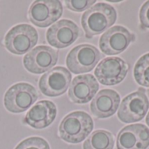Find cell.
Segmentation results:
<instances>
[{"instance_id": "1", "label": "cell", "mask_w": 149, "mask_h": 149, "mask_svg": "<svg viewBox=\"0 0 149 149\" xmlns=\"http://www.w3.org/2000/svg\"><path fill=\"white\" fill-rule=\"evenodd\" d=\"M116 20L117 11L115 8L106 3H99L84 12L81 18V25L86 37L91 39L107 32L114 25Z\"/></svg>"}, {"instance_id": "2", "label": "cell", "mask_w": 149, "mask_h": 149, "mask_svg": "<svg viewBox=\"0 0 149 149\" xmlns=\"http://www.w3.org/2000/svg\"><path fill=\"white\" fill-rule=\"evenodd\" d=\"M93 130V120L85 112H73L67 114L60 122L59 137L65 142L77 144L82 142Z\"/></svg>"}, {"instance_id": "3", "label": "cell", "mask_w": 149, "mask_h": 149, "mask_svg": "<svg viewBox=\"0 0 149 149\" xmlns=\"http://www.w3.org/2000/svg\"><path fill=\"white\" fill-rule=\"evenodd\" d=\"M37 30L28 24H19L12 27L4 37V46L11 54L21 55L29 53L38 43Z\"/></svg>"}, {"instance_id": "4", "label": "cell", "mask_w": 149, "mask_h": 149, "mask_svg": "<svg viewBox=\"0 0 149 149\" xmlns=\"http://www.w3.org/2000/svg\"><path fill=\"white\" fill-rule=\"evenodd\" d=\"M38 94L34 86L26 83H18L8 89L4 94L3 104L11 113H21L38 100Z\"/></svg>"}, {"instance_id": "5", "label": "cell", "mask_w": 149, "mask_h": 149, "mask_svg": "<svg viewBox=\"0 0 149 149\" xmlns=\"http://www.w3.org/2000/svg\"><path fill=\"white\" fill-rule=\"evenodd\" d=\"M101 59V54L93 45L81 44L72 48L66 56V66L73 74L92 71Z\"/></svg>"}, {"instance_id": "6", "label": "cell", "mask_w": 149, "mask_h": 149, "mask_svg": "<svg viewBox=\"0 0 149 149\" xmlns=\"http://www.w3.org/2000/svg\"><path fill=\"white\" fill-rule=\"evenodd\" d=\"M148 110L149 100L146 90L140 88L122 100L118 110V118L127 124L139 122L147 115Z\"/></svg>"}, {"instance_id": "7", "label": "cell", "mask_w": 149, "mask_h": 149, "mask_svg": "<svg viewBox=\"0 0 149 149\" xmlns=\"http://www.w3.org/2000/svg\"><path fill=\"white\" fill-rule=\"evenodd\" d=\"M136 36L121 25H114L105 32L100 39V47L107 55H116L124 52L135 41Z\"/></svg>"}, {"instance_id": "8", "label": "cell", "mask_w": 149, "mask_h": 149, "mask_svg": "<svg viewBox=\"0 0 149 149\" xmlns=\"http://www.w3.org/2000/svg\"><path fill=\"white\" fill-rule=\"evenodd\" d=\"M72 83L70 71L61 66L52 68L43 75L38 82L42 94L47 97H59L66 92Z\"/></svg>"}, {"instance_id": "9", "label": "cell", "mask_w": 149, "mask_h": 149, "mask_svg": "<svg viewBox=\"0 0 149 149\" xmlns=\"http://www.w3.org/2000/svg\"><path fill=\"white\" fill-rule=\"evenodd\" d=\"M63 13V6L58 0H38L28 11L30 21L38 27H47L55 23Z\"/></svg>"}, {"instance_id": "10", "label": "cell", "mask_w": 149, "mask_h": 149, "mask_svg": "<svg viewBox=\"0 0 149 149\" xmlns=\"http://www.w3.org/2000/svg\"><path fill=\"white\" fill-rule=\"evenodd\" d=\"M58 53L47 46H38L24 57L25 69L32 74H43L51 70L58 62Z\"/></svg>"}, {"instance_id": "11", "label": "cell", "mask_w": 149, "mask_h": 149, "mask_svg": "<svg viewBox=\"0 0 149 149\" xmlns=\"http://www.w3.org/2000/svg\"><path fill=\"white\" fill-rule=\"evenodd\" d=\"M127 72L128 66L124 60L120 57H107L98 64L94 75L101 84L113 86L120 83Z\"/></svg>"}, {"instance_id": "12", "label": "cell", "mask_w": 149, "mask_h": 149, "mask_svg": "<svg viewBox=\"0 0 149 149\" xmlns=\"http://www.w3.org/2000/svg\"><path fill=\"white\" fill-rule=\"evenodd\" d=\"M79 36V26L72 20L61 19L46 32L47 42L56 48H65L73 44Z\"/></svg>"}, {"instance_id": "13", "label": "cell", "mask_w": 149, "mask_h": 149, "mask_svg": "<svg viewBox=\"0 0 149 149\" xmlns=\"http://www.w3.org/2000/svg\"><path fill=\"white\" fill-rule=\"evenodd\" d=\"M149 147V128L134 124L122 128L117 137V149H147Z\"/></svg>"}, {"instance_id": "14", "label": "cell", "mask_w": 149, "mask_h": 149, "mask_svg": "<svg viewBox=\"0 0 149 149\" xmlns=\"http://www.w3.org/2000/svg\"><path fill=\"white\" fill-rule=\"evenodd\" d=\"M99 83L93 75H80L73 78L68 96L72 102L83 105L90 102L99 90Z\"/></svg>"}, {"instance_id": "15", "label": "cell", "mask_w": 149, "mask_h": 149, "mask_svg": "<svg viewBox=\"0 0 149 149\" xmlns=\"http://www.w3.org/2000/svg\"><path fill=\"white\" fill-rule=\"evenodd\" d=\"M57 116V107L49 100H41L36 103L26 113L24 123L35 129H43L49 126Z\"/></svg>"}, {"instance_id": "16", "label": "cell", "mask_w": 149, "mask_h": 149, "mask_svg": "<svg viewBox=\"0 0 149 149\" xmlns=\"http://www.w3.org/2000/svg\"><path fill=\"white\" fill-rule=\"evenodd\" d=\"M120 105V96L113 90H102L93 99L90 109L98 119H107L113 116Z\"/></svg>"}, {"instance_id": "17", "label": "cell", "mask_w": 149, "mask_h": 149, "mask_svg": "<svg viewBox=\"0 0 149 149\" xmlns=\"http://www.w3.org/2000/svg\"><path fill=\"white\" fill-rule=\"evenodd\" d=\"M114 138L106 130L94 131L84 142L83 149H113Z\"/></svg>"}, {"instance_id": "18", "label": "cell", "mask_w": 149, "mask_h": 149, "mask_svg": "<svg viewBox=\"0 0 149 149\" xmlns=\"http://www.w3.org/2000/svg\"><path fill=\"white\" fill-rule=\"evenodd\" d=\"M134 76L138 84L149 87V53L142 55L136 62Z\"/></svg>"}, {"instance_id": "19", "label": "cell", "mask_w": 149, "mask_h": 149, "mask_svg": "<svg viewBox=\"0 0 149 149\" xmlns=\"http://www.w3.org/2000/svg\"><path fill=\"white\" fill-rule=\"evenodd\" d=\"M15 149H50V146L43 138L30 137L21 141Z\"/></svg>"}, {"instance_id": "20", "label": "cell", "mask_w": 149, "mask_h": 149, "mask_svg": "<svg viewBox=\"0 0 149 149\" xmlns=\"http://www.w3.org/2000/svg\"><path fill=\"white\" fill-rule=\"evenodd\" d=\"M95 0H66L65 1V5L68 9L72 11L81 12L87 11L93 4H95Z\"/></svg>"}, {"instance_id": "21", "label": "cell", "mask_w": 149, "mask_h": 149, "mask_svg": "<svg viewBox=\"0 0 149 149\" xmlns=\"http://www.w3.org/2000/svg\"><path fill=\"white\" fill-rule=\"evenodd\" d=\"M140 22L143 28L149 29V1H147L141 8Z\"/></svg>"}, {"instance_id": "22", "label": "cell", "mask_w": 149, "mask_h": 149, "mask_svg": "<svg viewBox=\"0 0 149 149\" xmlns=\"http://www.w3.org/2000/svg\"><path fill=\"white\" fill-rule=\"evenodd\" d=\"M146 122H147L148 126H149V112L148 114V116H147V118H146Z\"/></svg>"}]
</instances>
